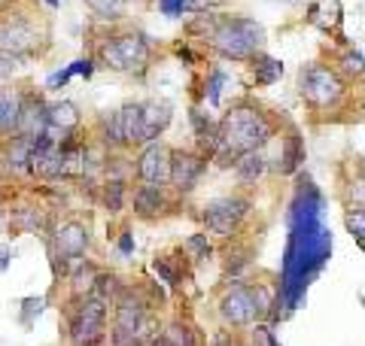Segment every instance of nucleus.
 Returning <instances> with one entry per match:
<instances>
[{
    "instance_id": "obj_13",
    "label": "nucleus",
    "mask_w": 365,
    "mask_h": 346,
    "mask_svg": "<svg viewBox=\"0 0 365 346\" xmlns=\"http://www.w3.org/2000/svg\"><path fill=\"white\" fill-rule=\"evenodd\" d=\"M49 122H46V103L40 98H25L21 103V115H19V125H16V134L13 137H25V140H37V137L46 134Z\"/></svg>"
},
{
    "instance_id": "obj_29",
    "label": "nucleus",
    "mask_w": 365,
    "mask_h": 346,
    "mask_svg": "<svg viewBox=\"0 0 365 346\" xmlns=\"http://www.w3.org/2000/svg\"><path fill=\"white\" fill-rule=\"evenodd\" d=\"M344 225L350 231V237L359 243V249H365V206H353V210H347Z\"/></svg>"
},
{
    "instance_id": "obj_35",
    "label": "nucleus",
    "mask_w": 365,
    "mask_h": 346,
    "mask_svg": "<svg viewBox=\"0 0 365 346\" xmlns=\"http://www.w3.org/2000/svg\"><path fill=\"white\" fill-rule=\"evenodd\" d=\"M186 249H192V258H195V261L210 258V252H213L207 234H195V237H189V240H186Z\"/></svg>"
},
{
    "instance_id": "obj_41",
    "label": "nucleus",
    "mask_w": 365,
    "mask_h": 346,
    "mask_svg": "<svg viewBox=\"0 0 365 346\" xmlns=\"http://www.w3.org/2000/svg\"><path fill=\"white\" fill-rule=\"evenodd\" d=\"M182 6H186V0H162V9L168 16H177Z\"/></svg>"
},
{
    "instance_id": "obj_9",
    "label": "nucleus",
    "mask_w": 365,
    "mask_h": 346,
    "mask_svg": "<svg viewBox=\"0 0 365 346\" xmlns=\"http://www.w3.org/2000/svg\"><path fill=\"white\" fill-rule=\"evenodd\" d=\"M137 177L143 186L165 189L170 182V149L162 140L143 143L140 155H137Z\"/></svg>"
},
{
    "instance_id": "obj_40",
    "label": "nucleus",
    "mask_w": 365,
    "mask_h": 346,
    "mask_svg": "<svg viewBox=\"0 0 365 346\" xmlns=\"http://www.w3.org/2000/svg\"><path fill=\"white\" fill-rule=\"evenodd\" d=\"M119 252H122V256H131V252H134V234H131V231H122V237H119Z\"/></svg>"
},
{
    "instance_id": "obj_46",
    "label": "nucleus",
    "mask_w": 365,
    "mask_h": 346,
    "mask_svg": "<svg viewBox=\"0 0 365 346\" xmlns=\"http://www.w3.org/2000/svg\"><path fill=\"white\" fill-rule=\"evenodd\" d=\"M241 346H247V343H241Z\"/></svg>"
},
{
    "instance_id": "obj_23",
    "label": "nucleus",
    "mask_w": 365,
    "mask_h": 346,
    "mask_svg": "<svg viewBox=\"0 0 365 346\" xmlns=\"http://www.w3.org/2000/svg\"><path fill=\"white\" fill-rule=\"evenodd\" d=\"M302 161H304V140L299 134H289L287 140H283V158L277 161V170L289 177V173L299 170Z\"/></svg>"
},
{
    "instance_id": "obj_10",
    "label": "nucleus",
    "mask_w": 365,
    "mask_h": 346,
    "mask_svg": "<svg viewBox=\"0 0 365 346\" xmlns=\"http://www.w3.org/2000/svg\"><path fill=\"white\" fill-rule=\"evenodd\" d=\"M210 158H204L201 152H189V149H170V182L180 194H189L201 182L204 170H207Z\"/></svg>"
},
{
    "instance_id": "obj_15",
    "label": "nucleus",
    "mask_w": 365,
    "mask_h": 346,
    "mask_svg": "<svg viewBox=\"0 0 365 346\" xmlns=\"http://www.w3.org/2000/svg\"><path fill=\"white\" fill-rule=\"evenodd\" d=\"M168 194L165 189H155V186H140L134 192V216L137 219H146V222H153V219L165 216L168 213Z\"/></svg>"
},
{
    "instance_id": "obj_2",
    "label": "nucleus",
    "mask_w": 365,
    "mask_h": 346,
    "mask_svg": "<svg viewBox=\"0 0 365 346\" xmlns=\"http://www.w3.org/2000/svg\"><path fill=\"white\" fill-rule=\"evenodd\" d=\"M207 49L225 61H250L265 49V28L253 19L241 16H216V25L207 33Z\"/></svg>"
},
{
    "instance_id": "obj_32",
    "label": "nucleus",
    "mask_w": 365,
    "mask_h": 346,
    "mask_svg": "<svg viewBox=\"0 0 365 346\" xmlns=\"http://www.w3.org/2000/svg\"><path fill=\"white\" fill-rule=\"evenodd\" d=\"M165 337L174 343V346H195V337H192L189 325H182V322H170V325L162 331Z\"/></svg>"
},
{
    "instance_id": "obj_26",
    "label": "nucleus",
    "mask_w": 365,
    "mask_h": 346,
    "mask_svg": "<svg viewBox=\"0 0 365 346\" xmlns=\"http://www.w3.org/2000/svg\"><path fill=\"white\" fill-rule=\"evenodd\" d=\"M86 6L91 9V16L104 21H119L125 9H128V0H86Z\"/></svg>"
},
{
    "instance_id": "obj_11",
    "label": "nucleus",
    "mask_w": 365,
    "mask_h": 346,
    "mask_svg": "<svg viewBox=\"0 0 365 346\" xmlns=\"http://www.w3.org/2000/svg\"><path fill=\"white\" fill-rule=\"evenodd\" d=\"M37 43H40V31L28 19H9L0 25V49L4 52L25 58L37 49Z\"/></svg>"
},
{
    "instance_id": "obj_1",
    "label": "nucleus",
    "mask_w": 365,
    "mask_h": 346,
    "mask_svg": "<svg viewBox=\"0 0 365 346\" xmlns=\"http://www.w3.org/2000/svg\"><path fill=\"white\" fill-rule=\"evenodd\" d=\"M277 134L274 115L256 100H241L228 107L216 122V164L232 167L247 152H259L271 137Z\"/></svg>"
},
{
    "instance_id": "obj_33",
    "label": "nucleus",
    "mask_w": 365,
    "mask_h": 346,
    "mask_svg": "<svg viewBox=\"0 0 365 346\" xmlns=\"http://www.w3.org/2000/svg\"><path fill=\"white\" fill-rule=\"evenodd\" d=\"M247 346H280V343L265 322H253V325H250V343Z\"/></svg>"
},
{
    "instance_id": "obj_12",
    "label": "nucleus",
    "mask_w": 365,
    "mask_h": 346,
    "mask_svg": "<svg viewBox=\"0 0 365 346\" xmlns=\"http://www.w3.org/2000/svg\"><path fill=\"white\" fill-rule=\"evenodd\" d=\"M88 249V225L71 219L55 228V256H61L64 261H79Z\"/></svg>"
},
{
    "instance_id": "obj_14",
    "label": "nucleus",
    "mask_w": 365,
    "mask_h": 346,
    "mask_svg": "<svg viewBox=\"0 0 365 346\" xmlns=\"http://www.w3.org/2000/svg\"><path fill=\"white\" fill-rule=\"evenodd\" d=\"M170 119H174V107L168 100H150L140 103V125H143V140L153 143L158 140V134L168 131Z\"/></svg>"
},
{
    "instance_id": "obj_37",
    "label": "nucleus",
    "mask_w": 365,
    "mask_h": 346,
    "mask_svg": "<svg viewBox=\"0 0 365 346\" xmlns=\"http://www.w3.org/2000/svg\"><path fill=\"white\" fill-rule=\"evenodd\" d=\"M13 222L19 228H25V231H37L40 228V213H37V206H21V210L13 216Z\"/></svg>"
},
{
    "instance_id": "obj_44",
    "label": "nucleus",
    "mask_w": 365,
    "mask_h": 346,
    "mask_svg": "<svg viewBox=\"0 0 365 346\" xmlns=\"http://www.w3.org/2000/svg\"><path fill=\"white\" fill-rule=\"evenodd\" d=\"M61 4V0H49V6H58Z\"/></svg>"
},
{
    "instance_id": "obj_28",
    "label": "nucleus",
    "mask_w": 365,
    "mask_h": 346,
    "mask_svg": "<svg viewBox=\"0 0 365 346\" xmlns=\"http://www.w3.org/2000/svg\"><path fill=\"white\" fill-rule=\"evenodd\" d=\"M101 137H104L107 146H125V134H122V115L119 110L104 115V122H101Z\"/></svg>"
},
{
    "instance_id": "obj_27",
    "label": "nucleus",
    "mask_w": 365,
    "mask_h": 346,
    "mask_svg": "<svg viewBox=\"0 0 365 346\" xmlns=\"http://www.w3.org/2000/svg\"><path fill=\"white\" fill-rule=\"evenodd\" d=\"M125 192H128V186H125V179L119 177H110L107 186H104V206L110 213H119L125 206Z\"/></svg>"
},
{
    "instance_id": "obj_36",
    "label": "nucleus",
    "mask_w": 365,
    "mask_h": 346,
    "mask_svg": "<svg viewBox=\"0 0 365 346\" xmlns=\"http://www.w3.org/2000/svg\"><path fill=\"white\" fill-rule=\"evenodd\" d=\"M21 64H25V58H19V55H13V52H4V49H0V83H4V79H9V76H16Z\"/></svg>"
},
{
    "instance_id": "obj_6",
    "label": "nucleus",
    "mask_w": 365,
    "mask_h": 346,
    "mask_svg": "<svg viewBox=\"0 0 365 346\" xmlns=\"http://www.w3.org/2000/svg\"><path fill=\"white\" fill-rule=\"evenodd\" d=\"M107 301L98 295H88L79 301L76 313L71 316V343L73 346H101L107 337Z\"/></svg>"
},
{
    "instance_id": "obj_31",
    "label": "nucleus",
    "mask_w": 365,
    "mask_h": 346,
    "mask_svg": "<svg viewBox=\"0 0 365 346\" xmlns=\"http://www.w3.org/2000/svg\"><path fill=\"white\" fill-rule=\"evenodd\" d=\"M73 73L88 76V73H91V61H76V64H71V67H64L61 73H52L46 85H49V88H61V85H67V79H71Z\"/></svg>"
},
{
    "instance_id": "obj_4",
    "label": "nucleus",
    "mask_w": 365,
    "mask_h": 346,
    "mask_svg": "<svg viewBox=\"0 0 365 346\" xmlns=\"http://www.w3.org/2000/svg\"><path fill=\"white\" fill-rule=\"evenodd\" d=\"M150 331V310L140 295L131 288L113 298V346H143Z\"/></svg>"
},
{
    "instance_id": "obj_42",
    "label": "nucleus",
    "mask_w": 365,
    "mask_h": 346,
    "mask_svg": "<svg viewBox=\"0 0 365 346\" xmlns=\"http://www.w3.org/2000/svg\"><path fill=\"white\" fill-rule=\"evenodd\" d=\"M9 258H13V252H9V249H0V273L9 268Z\"/></svg>"
},
{
    "instance_id": "obj_21",
    "label": "nucleus",
    "mask_w": 365,
    "mask_h": 346,
    "mask_svg": "<svg viewBox=\"0 0 365 346\" xmlns=\"http://www.w3.org/2000/svg\"><path fill=\"white\" fill-rule=\"evenodd\" d=\"M6 167L19 173V177H28L31 173V140L25 137H13V140L6 143Z\"/></svg>"
},
{
    "instance_id": "obj_16",
    "label": "nucleus",
    "mask_w": 365,
    "mask_h": 346,
    "mask_svg": "<svg viewBox=\"0 0 365 346\" xmlns=\"http://www.w3.org/2000/svg\"><path fill=\"white\" fill-rule=\"evenodd\" d=\"M46 122L58 134H73L79 122H83V115H79V107L73 100H58V103H46Z\"/></svg>"
},
{
    "instance_id": "obj_34",
    "label": "nucleus",
    "mask_w": 365,
    "mask_h": 346,
    "mask_svg": "<svg viewBox=\"0 0 365 346\" xmlns=\"http://www.w3.org/2000/svg\"><path fill=\"white\" fill-rule=\"evenodd\" d=\"M225 85V73L220 70V67H213L210 76H207V103L210 107H220V91Z\"/></svg>"
},
{
    "instance_id": "obj_24",
    "label": "nucleus",
    "mask_w": 365,
    "mask_h": 346,
    "mask_svg": "<svg viewBox=\"0 0 365 346\" xmlns=\"http://www.w3.org/2000/svg\"><path fill=\"white\" fill-rule=\"evenodd\" d=\"M307 19H311V25L323 28L326 33L329 31H338V25H341V6H338V0H326V4L314 6Z\"/></svg>"
},
{
    "instance_id": "obj_19",
    "label": "nucleus",
    "mask_w": 365,
    "mask_h": 346,
    "mask_svg": "<svg viewBox=\"0 0 365 346\" xmlns=\"http://www.w3.org/2000/svg\"><path fill=\"white\" fill-rule=\"evenodd\" d=\"M250 70H253L256 85H274L283 76V61L280 58H271L265 52H256L250 58Z\"/></svg>"
},
{
    "instance_id": "obj_7",
    "label": "nucleus",
    "mask_w": 365,
    "mask_h": 346,
    "mask_svg": "<svg viewBox=\"0 0 365 346\" xmlns=\"http://www.w3.org/2000/svg\"><path fill=\"white\" fill-rule=\"evenodd\" d=\"M250 213V201L247 198H216L204 206L201 222H204V234H216V237H232L237 228L244 225V219Z\"/></svg>"
},
{
    "instance_id": "obj_43",
    "label": "nucleus",
    "mask_w": 365,
    "mask_h": 346,
    "mask_svg": "<svg viewBox=\"0 0 365 346\" xmlns=\"http://www.w3.org/2000/svg\"><path fill=\"white\" fill-rule=\"evenodd\" d=\"M150 346H174V343H170L165 334H155V337H150Z\"/></svg>"
},
{
    "instance_id": "obj_22",
    "label": "nucleus",
    "mask_w": 365,
    "mask_h": 346,
    "mask_svg": "<svg viewBox=\"0 0 365 346\" xmlns=\"http://www.w3.org/2000/svg\"><path fill=\"white\" fill-rule=\"evenodd\" d=\"M122 115V134H125V146H143V125H140V103H125L119 110Z\"/></svg>"
},
{
    "instance_id": "obj_18",
    "label": "nucleus",
    "mask_w": 365,
    "mask_h": 346,
    "mask_svg": "<svg viewBox=\"0 0 365 346\" xmlns=\"http://www.w3.org/2000/svg\"><path fill=\"white\" fill-rule=\"evenodd\" d=\"M189 119H192V131H195L198 152L213 161V155H216V122H210L207 112H201V110H192Z\"/></svg>"
},
{
    "instance_id": "obj_25",
    "label": "nucleus",
    "mask_w": 365,
    "mask_h": 346,
    "mask_svg": "<svg viewBox=\"0 0 365 346\" xmlns=\"http://www.w3.org/2000/svg\"><path fill=\"white\" fill-rule=\"evenodd\" d=\"M235 170H237V177H241L244 182H256L262 173H265V155H262V149L259 152H247L235 161Z\"/></svg>"
},
{
    "instance_id": "obj_20",
    "label": "nucleus",
    "mask_w": 365,
    "mask_h": 346,
    "mask_svg": "<svg viewBox=\"0 0 365 346\" xmlns=\"http://www.w3.org/2000/svg\"><path fill=\"white\" fill-rule=\"evenodd\" d=\"M95 285H98V268L79 258V264L71 273V295L76 298V301H83V298L95 295Z\"/></svg>"
},
{
    "instance_id": "obj_3",
    "label": "nucleus",
    "mask_w": 365,
    "mask_h": 346,
    "mask_svg": "<svg viewBox=\"0 0 365 346\" xmlns=\"http://www.w3.org/2000/svg\"><path fill=\"white\" fill-rule=\"evenodd\" d=\"M299 91L304 103L317 110H335L341 100H344V91H347V79L338 73V67H329V64H304L302 73H299Z\"/></svg>"
},
{
    "instance_id": "obj_39",
    "label": "nucleus",
    "mask_w": 365,
    "mask_h": 346,
    "mask_svg": "<svg viewBox=\"0 0 365 346\" xmlns=\"http://www.w3.org/2000/svg\"><path fill=\"white\" fill-rule=\"evenodd\" d=\"M153 271H155L158 276H162L165 283H170V285H174V283L180 280V271H177V268H174V264H170L168 258H155V261H153Z\"/></svg>"
},
{
    "instance_id": "obj_8",
    "label": "nucleus",
    "mask_w": 365,
    "mask_h": 346,
    "mask_svg": "<svg viewBox=\"0 0 365 346\" xmlns=\"http://www.w3.org/2000/svg\"><path fill=\"white\" fill-rule=\"evenodd\" d=\"M220 316L232 331L259 322L256 304H253V288H250L247 283H232L228 285L225 292L220 295Z\"/></svg>"
},
{
    "instance_id": "obj_17",
    "label": "nucleus",
    "mask_w": 365,
    "mask_h": 346,
    "mask_svg": "<svg viewBox=\"0 0 365 346\" xmlns=\"http://www.w3.org/2000/svg\"><path fill=\"white\" fill-rule=\"evenodd\" d=\"M21 103H25V95L16 88H0V134H16L19 115H21Z\"/></svg>"
},
{
    "instance_id": "obj_38",
    "label": "nucleus",
    "mask_w": 365,
    "mask_h": 346,
    "mask_svg": "<svg viewBox=\"0 0 365 346\" xmlns=\"http://www.w3.org/2000/svg\"><path fill=\"white\" fill-rule=\"evenodd\" d=\"M46 310V301L43 298H25V301H21V325H31L34 322V316H40Z\"/></svg>"
},
{
    "instance_id": "obj_30",
    "label": "nucleus",
    "mask_w": 365,
    "mask_h": 346,
    "mask_svg": "<svg viewBox=\"0 0 365 346\" xmlns=\"http://www.w3.org/2000/svg\"><path fill=\"white\" fill-rule=\"evenodd\" d=\"M344 79H362L365 76V58H362V52H347L344 58H341V70H338Z\"/></svg>"
},
{
    "instance_id": "obj_45",
    "label": "nucleus",
    "mask_w": 365,
    "mask_h": 346,
    "mask_svg": "<svg viewBox=\"0 0 365 346\" xmlns=\"http://www.w3.org/2000/svg\"><path fill=\"white\" fill-rule=\"evenodd\" d=\"M287 4H295V0H287Z\"/></svg>"
},
{
    "instance_id": "obj_5",
    "label": "nucleus",
    "mask_w": 365,
    "mask_h": 346,
    "mask_svg": "<svg viewBox=\"0 0 365 346\" xmlns=\"http://www.w3.org/2000/svg\"><path fill=\"white\" fill-rule=\"evenodd\" d=\"M98 58H101V64L116 73L140 76L146 70V64H150V43H146L140 31H128V33H119V37H110L101 43Z\"/></svg>"
}]
</instances>
